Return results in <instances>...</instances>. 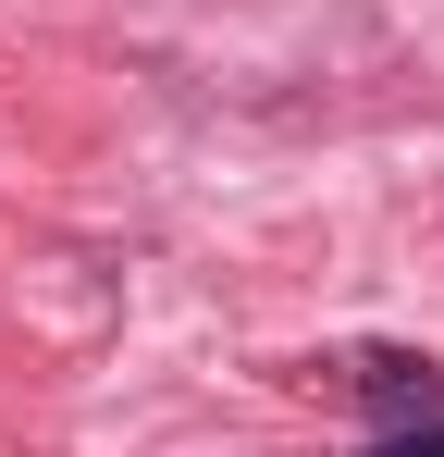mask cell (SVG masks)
<instances>
[{
  "label": "cell",
  "mask_w": 444,
  "mask_h": 457,
  "mask_svg": "<svg viewBox=\"0 0 444 457\" xmlns=\"http://www.w3.org/2000/svg\"><path fill=\"white\" fill-rule=\"evenodd\" d=\"M370 395L395 420H432V359H370Z\"/></svg>",
  "instance_id": "1"
},
{
  "label": "cell",
  "mask_w": 444,
  "mask_h": 457,
  "mask_svg": "<svg viewBox=\"0 0 444 457\" xmlns=\"http://www.w3.org/2000/svg\"><path fill=\"white\" fill-rule=\"evenodd\" d=\"M370 457H444V420H395V433H382Z\"/></svg>",
  "instance_id": "2"
}]
</instances>
